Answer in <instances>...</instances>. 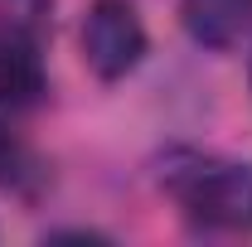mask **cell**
<instances>
[{
    "instance_id": "cell-1",
    "label": "cell",
    "mask_w": 252,
    "mask_h": 247,
    "mask_svg": "<svg viewBox=\"0 0 252 247\" xmlns=\"http://www.w3.org/2000/svg\"><path fill=\"white\" fill-rule=\"evenodd\" d=\"M160 185L199 233H252V165L180 151L165 160Z\"/></svg>"
},
{
    "instance_id": "cell-2",
    "label": "cell",
    "mask_w": 252,
    "mask_h": 247,
    "mask_svg": "<svg viewBox=\"0 0 252 247\" xmlns=\"http://www.w3.org/2000/svg\"><path fill=\"white\" fill-rule=\"evenodd\" d=\"M83 59L97 78L117 83L146 59V25L131 0H93L83 20Z\"/></svg>"
},
{
    "instance_id": "cell-3",
    "label": "cell",
    "mask_w": 252,
    "mask_h": 247,
    "mask_svg": "<svg viewBox=\"0 0 252 247\" xmlns=\"http://www.w3.org/2000/svg\"><path fill=\"white\" fill-rule=\"evenodd\" d=\"M44 93L39 44L20 25H0V112H25Z\"/></svg>"
},
{
    "instance_id": "cell-4",
    "label": "cell",
    "mask_w": 252,
    "mask_h": 247,
    "mask_svg": "<svg viewBox=\"0 0 252 247\" xmlns=\"http://www.w3.org/2000/svg\"><path fill=\"white\" fill-rule=\"evenodd\" d=\"M180 20L194 44L204 49H233L252 30V0H185Z\"/></svg>"
},
{
    "instance_id": "cell-5",
    "label": "cell",
    "mask_w": 252,
    "mask_h": 247,
    "mask_svg": "<svg viewBox=\"0 0 252 247\" xmlns=\"http://www.w3.org/2000/svg\"><path fill=\"white\" fill-rule=\"evenodd\" d=\"M15 170H20V146H15V141L0 131V180H10Z\"/></svg>"
}]
</instances>
